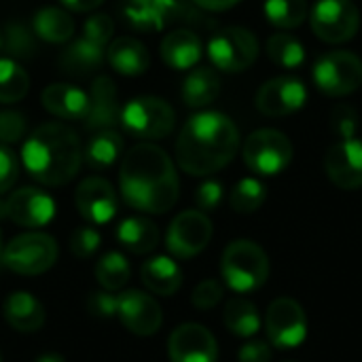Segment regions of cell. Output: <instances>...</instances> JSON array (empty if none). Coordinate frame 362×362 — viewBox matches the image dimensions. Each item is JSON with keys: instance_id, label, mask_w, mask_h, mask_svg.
<instances>
[{"instance_id": "1", "label": "cell", "mask_w": 362, "mask_h": 362, "mask_svg": "<svg viewBox=\"0 0 362 362\" xmlns=\"http://www.w3.org/2000/svg\"><path fill=\"white\" fill-rule=\"evenodd\" d=\"M119 187L127 206L163 214L178 202L180 182L170 155L155 144H136L121 161Z\"/></svg>"}, {"instance_id": "2", "label": "cell", "mask_w": 362, "mask_h": 362, "mask_svg": "<svg viewBox=\"0 0 362 362\" xmlns=\"http://www.w3.org/2000/svg\"><path fill=\"white\" fill-rule=\"evenodd\" d=\"M240 148L238 125L223 112L193 115L176 140V161L191 176H210L233 161Z\"/></svg>"}, {"instance_id": "3", "label": "cell", "mask_w": 362, "mask_h": 362, "mask_svg": "<svg viewBox=\"0 0 362 362\" xmlns=\"http://www.w3.org/2000/svg\"><path fill=\"white\" fill-rule=\"evenodd\" d=\"M21 161L28 174L47 187L70 182L83 163V146L74 129L64 123L38 125L23 144Z\"/></svg>"}, {"instance_id": "4", "label": "cell", "mask_w": 362, "mask_h": 362, "mask_svg": "<svg viewBox=\"0 0 362 362\" xmlns=\"http://www.w3.org/2000/svg\"><path fill=\"white\" fill-rule=\"evenodd\" d=\"M221 274L231 291L252 293L269 278L267 252L250 240H235L223 252Z\"/></svg>"}, {"instance_id": "5", "label": "cell", "mask_w": 362, "mask_h": 362, "mask_svg": "<svg viewBox=\"0 0 362 362\" xmlns=\"http://www.w3.org/2000/svg\"><path fill=\"white\" fill-rule=\"evenodd\" d=\"M125 23L138 32H161L176 23H197L199 13L189 0H123Z\"/></svg>"}, {"instance_id": "6", "label": "cell", "mask_w": 362, "mask_h": 362, "mask_svg": "<svg viewBox=\"0 0 362 362\" xmlns=\"http://www.w3.org/2000/svg\"><path fill=\"white\" fill-rule=\"evenodd\" d=\"M57 261V242L40 231L13 238L2 252V265L21 276H38L49 272Z\"/></svg>"}, {"instance_id": "7", "label": "cell", "mask_w": 362, "mask_h": 362, "mask_svg": "<svg viewBox=\"0 0 362 362\" xmlns=\"http://www.w3.org/2000/svg\"><path fill=\"white\" fill-rule=\"evenodd\" d=\"M121 125L127 134L142 140H161L176 125L174 108L155 95H142L127 102L121 110Z\"/></svg>"}, {"instance_id": "8", "label": "cell", "mask_w": 362, "mask_h": 362, "mask_svg": "<svg viewBox=\"0 0 362 362\" xmlns=\"http://www.w3.org/2000/svg\"><path fill=\"white\" fill-rule=\"evenodd\" d=\"M244 163L259 176H276L293 161V144L286 134L263 127L252 132L244 142Z\"/></svg>"}, {"instance_id": "9", "label": "cell", "mask_w": 362, "mask_h": 362, "mask_svg": "<svg viewBox=\"0 0 362 362\" xmlns=\"http://www.w3.org/2000/svg\"><path fill=\"white\" fill-rule=\"evenodd\" d=\"M312 76L322 93L331 98L350 95L362 85V59L350 51H329L316 59Z\"/></svg>"}, {"instance_id": "10", "label": "cell", "mask_w": 362, "mask_h": 362, "mask_svg": "<svg viewBox=\"0 0 362 362\" xmlns=\"http://www.w3.org/2000/svg\"><path fill=\"white\" fill-rule=\"evenodd\" d=\"M208 57L223 72H244L259 57V38L246 28H225L210 38Z\"/></svg>"}, {"instance_id": "11", "label": "cell", "mask_w": 362, "mask_h": 362, "mask_svg": "<svg viewBox=\"0 0 362 362\" xmlns=\"http://www.w3.org/2000/svg\"><path fill=\"white\" fill-rule=\"evenodd\" d=\"M310 19L314 34L333 45L354 38L361 25V13L352 0H318Z\"/></svg>"}, {"instance_id": "12", "label": "cell", "mask_w": 362, "mask_h": 362, "mask_svg": "<svg viewBox=\"0 0 362 362\" xmlns=\"http://www.w3.org/2000/svg\"><path fill=\"white\" fill-rule=\"evenodd\" d=\"M265 331H267V339L274 348L293 350V348L301 346L308 335V318H305L303 308L291 297L276 299L267 308Z\"/></svg>"}, {"instance_id": "13", "label": "cell", "mask_w": 362, "mask_h": 362, "mask_svg": "<svg viewBox=\"0 0 362 362\" xmlns=\"http://www.w3.org/2000/svg\"><path fill=\"white\" fill-rule=\"evenodd\" d=\"M212 240V223L202 210L180 212L165 235V246L176 259H193Z\"/></svg>"}, {"instance_id": "14", "label": "cell", "mask_w": 362, "mask_h": 362, "mask_svg": "<svg viewBox=\"0 0 362 362\" xmlns=\"http://www.w3.org/2000/svg\"><path fill=\"white\" fill-rule=\"evenodd\" d=\"M308 100V89L303 81L295 76H276L261 85L255 104L265 117H288L303 108Z\"/></svg>"}, {"instance_id": "15", "label": "cell", "mask_w": 362, "mask_h": 362, "mask_svg": "<svg viewBox=\"0 0 362 362\" xmlns=\"http://www.w3.org/2000/svg\"><path fill=\"white\" fill-rule=\"evenodd\" d=\"M168 354L172 362H216L218 346L206 327L187 322L170 335Z\"/></svg>"}, {"instance_id": "16", "label": "cell", "mask_w": 362, "mask_h": 362, "mask_svg": "<svg viewBox=\"0 0 362 362\" xmlns=\"http://www.w3.org/2000/svg\"><path fill=\"white\" fill-rule=\"evenodd\" d=\"M117 316L129 333L140 337L155 335L163 322L159 303L142 291H127L119 295Z\"/></svg>"}, {"instance_id": "17", "label": "cell", "mask_w": 362, "mask_h": 362, "mask_svg": "<svg viewBox=\"0 0 362 362\" xmlns=\"http://www.w3.org/2000/svg\"><path fill=\"white\" fill-rule=\"evenodd\" d=\"M55 216V202L40 189L23 187L17 189L6 199V218H11L19 227L38 229L51 223Z\"/></svg>"}, {"instance_id": "18", "label": "cell", "mask_w": 362, "mask_h": 362, "mask_svg": "<svg viewBox=\"0 0 362 362\" xmlns=\"http://www.w3.org/2000/svg\"><path fill=\"white\" fill-rule=\"evenodd\" d=\"M76 208L81 216L93 225H104L117 214V193L115 187L100 176L85 178L74 193Z\"/></svg>"}, {"instance_id": "19", "label": "cell", "mask_w": 362, "mask_h": 362, "mask_svg": "<svg viewBox=\"0 0 362 362\" xmlns=\"http://www.w3.org/2000/svg\"><path fill=\"white\" fill-rule=\"evenodd\" d=\"M325 170L331 182L339 189L362 187V140H341L327 151Z\"/></svg>"}, {"instance_id": "20", "label": "cell", "mask_w": 362, "mask_h": 362, "mask_svg": "<svg viewBox=\"0 0 362 362\" xmlns=\"http://www.w3.org/2000/svg\"><path fill=\"white\" fill-rule=\"evenodd\" d=\"M121 104L115 81L110 76H98L89 91V110L85 125L89 129H112L121 123Z\"/></svg>"}, {"instance_id": "21", "label": "cell", "mask_w": 362, "mask_h": 362, "mask_svg": "<svg viewBox=\"0 0 362 362\" xmlns=\"http://www.w3.org/2000/svg\"><path fill=\"white\" fill-rule=\"evenodd\" d=\"M40 100L51 115L66 121H85L89 110V95L68 83H55L45 87Z\"/></svg>"}, {"instance_id": "22", "label": "cell", "mask_w": 362, "mask_h": 362, "mask_svg": "<svg viewBox=\"0 0 362 362\" xmlns=\"http://www.w3.org/2000/svg\"><path fill=\"white\" fill-rule=\"evenodd\" d=\"M202 40L193 30L178 28L161 40V59L174 70L193 68L202 59Z\"/></svg>"}, {"instance_id": "23", "label": "cell", "mask_w": 362, "mask_h": 362, "mask_svg": "<svg viewBox=\"0 0 362 362\" xmlns=\"http://www.w3.org/2000/svg\"><path fill=\"white\" fill-rule=\"evenodd\" d=\"M106 51L102 45H95L87 38L72 40L57 57L59 70L70 76H89L98 72V68L104 64Z\"/></svg>"}, {"instance_id": "24", "label": "cell", "mask_w": 362, "mask_h": 362, "mask_svg": "<svg viewBox=\"0 0 362 362\" xmlns=\"http://www.w3.org/2000/svg\"><path fill=\"white\" fill-rule=\"evenodd\" d=\"M2 312L6 322L19 333H36L45 325V308L36 297L23 291L11 293L2 303Z\"/></svg>"}, {"instance_id": "25", "label": "cell", "mask_w": 362, "mask_h": 362, "mask_svg": "<svg viewBox=\"0 0 362 362\" xmlns=\"http://www.w3.org/2000/svg\"><path fill=\"white\" fill-rule=\"evenodd\" d=\"M108 64L125 76H138L148 70L151 55L148 49L134 36H121L112 40L106 49Z\"/></svg>"}, {"instance_id": "26", "label": "cell", "mask_w": 362, "mask_h": 362, "mask_svg": "<svg viewBox=\"0 0 362 362\" xmlns=\"http://www.w3.org/2000/svg\"><path fill=\"white\" fill-rule=\"evenodd\" d=\"M140 278H142V284L159 297H170L178 293L182 284V272L176 265V261L170 257L148 259L140 269Z\"/></svg>"}, {"instance_id": "27", "label": "cell", "mask_w": 362, "mask_h": 362, "mask_svg": "<svg viewBox=\"0 0 362 362\" xmlns=\"http://www.w3.org/2000/svg\"><path fill=\"white\" fill-rule=\"evenodd\" d=\"M221 93V78L214 68H193L182 83V102L189 108H204L212 104Z\"/></svg>"}, {"instance_id": "28", "label": "cell", "mask_w": 362, "mask_h": 362, "mask_svg": "<svg viewBox=\"0 0 362 362\" xmlns=\"http://www.w3.org/2000/svg\"><path fill=\"white\" fill-rule=\"evenodd\" d=\"M117 240L125 250H129L134 255H146L157 248L159 229L148 218L129 216L117 227Z\"/></svg>"}, {"instance_id": "29", "label": "cell", "mask_w": 362, "mask_h": 362, "mask_svg": "<svg viewBox=\"0 0 362 362\" xmlns=\"http://www.w3.org/2000/svg\"><path fill=\"white\" fill-rule=\"evenodd\" d=\"M123 153V138L115 129H100L85 144L83 159L91 170H108Z\"/></svg>"}, {"instance_id": "30", "label": "cell", "mask_w": 362, "mask_h": 362, "mask_svg": "<svg viewBox=\"0 0 362 362\" xmlns=\"http://www.w3.org/2000/svg\"><path fill=\"white\" fill-rule=\"evenodd\" d=\"M32 28H34L36 36L47 42H66L74 34L72 17L57 6L40 8L32 19Z\"/></svg>"}, {"instance_id": "31", "label": "cell", "mask_w": 362, "mask_h": 362, "mask_svg": "<svg viewBox=\"0 0 362 362\" xmlns=\"http://www.w3.org/2000/svg\"><path fill=\"white\" fill-rule=\"evenodd\" d=\"M225 327L238 337H252L261 329L259 310L248 299L235 297L225 305Z\"/></svg>"}, {"instance_id": "32", "label": "cell", "mask_w": 362, "mask_h": 362, "mask_svg": "<svg viewBox=\"0 0 362 362\" xmlns=\"http://www.w3.org/2000/svg\"><path fill=\"white\" fill-rule=\"evenodd\" d=\"M4 36V49L11 57L17 59H30L38 53V36L34 28L25 25L23 21H8L2 30Z\"/></svg>"}, {"instance_id": "33", "label": "cell", "mask_w": 362, "mask_h": 362, "mask_svg": "<svg viewBox=\"0 0 362 362\" xmlns=\"http://www.w3.org/2000/svg\"><path fill=\"white\" fill-rule=\"evenodd\" d=\"M267 55L276 66L286 68V70H295L305 62V49H303L301 40H297L295 36L284 34V32L269 36Z\"/></svg>"}, {"instance_id": "34", "label": "cell", "mask_w": 362, "mask_h": 362, "mask_svg": "<svg viewBox=\"0 0 362 362\" xmlns=\"http://www.w3.org/2000/svg\"><path fill=\"white\" fill-rule=\"evenodd\" d=\"M129 276H132L129 263L121 252H106L95 265V280L108 293L123 288L129 282Z\"/></svg>"}, {"instance_id": "35", "label": "cell", "mask_w": 362, "mask_h": 362, "mask_svg": "<svg viewBox=\"0 0 362 362\" xmlns=\"http://www.w3.org/2000/svg\"><path fill=\"white\" fill-rule=\"evenodd\" d=\"M30 78L25 70L11 57H0V102L13 104L25 98Z\"/></svg>"}, {"instance_id": "36", "label": "cell", "mask_w": 362, "mask_h": 362, "mask_svg": "<svg viewBox=\"0 0 362 362\" xmlns=\"http://www.w3.org/2000/svg\"><path fill=\"white\" fill-rule=\"evenodd\" d=\"M265 17L280 30H293L308 17L305 0H265Z\"/></svg>"}, {"instance_id": "37", "label": "cell", "mask_w": 362, "mask_h": 362, "mask_svg": "<svg viewBox=\"0 0 362 362\" xmlns=\"http://www.w3.org/2000/svg\"><path fill=\"white\" fill-rule=\"evenodd\" d=\"M265 197H267V189L261 180L242 178L233 187L229 204L238 214H250V212H257L265 204Z\"/></svg>"}, {"instance_id": "38", "label": "cell", "mask_w": 362, "mask_h": 362, "mask_svg": "<svg viewBox=\"0 0 362 362\" xmlns=\"http://www.w3.org/2000/svg\"><path fill=\"white\" fill-rule=\"evenodd\" d=\"M331 129L339 140H352L358 132V112L350 104H337L331 110Z\"/></svg>"}, {"instance_id": "39", "label": "cell", "mask_w": 362, "mask_h": 362, "mask_svg": "<svg viewBox=\"0 0 362 362\" xmlns=\"http://www.w3.org/2000/svg\"><path fill=\"white\" fill-rule=\"evenodd\" d=\"M112 32H115V21L110 19V15H104V13L91 15L83 23V38H87L95 45H102V47H106L110 42Z\"/></svg>"}, {"instance_id": "40", "label": "cell", "mask_w": 362, "mask_h": 362, "mask_svg": "<svg viewBox=\"0 0 362 362\" xmlns=\"http://www.w3.org/2000/svg\"><path fill=\"white\" fill-rule=\"evenodd\" d=\"M28 121L21 112L15 110H0V144L19 142L25 136Z\"/></svg>"}, {"instance_id": "41", "label": "cell", "mask_w": 362, "mask_h": 362, "mask_svg": "<svg viewBox=\"0 0 362 362\" xmlns=\"http://www.w3.org/2000/svg\"><path fill=\"white\" fill-rule=\"evenodd\" d=\"M100 233L93 227H78L70 235V252L76 259H87L100 248Z\"/></svg>"}, {"instance_id": "42", "label": "cell", "mask_w": 362, "mask_h": 362, "mask_svg": "<svg viewBox=\"0 0 362 362\" xmlns=\"http://www.w3.org/2000/svg\"><path fill=\"white\" fill-rule=\"evenodd\" d=\"M221 299H223V286L216 280L199 282L191 297V301L197 310H212L221 303Z\"/></svg>"}, {"instance_id": "43", "label": "cell", "mask_w": 362, "mask_h": 362, "mask_svg": "<svg viewBox=\"0 0 362 362\" xmlns=\"http://www.w3.org/2000/svg\"><path fill=\"white\" fill-rule=\"evenodd\" d=\"M117 303H119V297L108 293V291H98V293H91L87 297V312L95 318H115L117 316Z\"/></svg>"}, {"instance_id": "44", "label": "cell", "mask_w": 362, "mask_h": 362, "mask_svg": "<svg viewBox=\"0 0 362 362\" xmlns=\"http://www.w3.org/2000/svg\"><path fill=\"white\" fill-rule=\"evenodd\" d=\"M223 202V185L216 180H206L195 191V204L202 212H212Z\"/></svg>"}, {"instance_id": "45", "label": "cell", "mask_w": 362, "mask_h": 362, "mask_svg": "<svg viewBox=\"0 0 362 362\" xmlns=\"http://www.w3.org/2000/svg\"><path fill=\"white\" fill-rule=\"evenodd\" d=\"M17 176H19V161L15 153L8 146L0 144V195L15 185Z\"/></svg>"}, {"instance_id": "46", "label": "cell", "mask_w": 362, "mask_h": 362, "mask_svg": "<svg viewBox=\"0 0 362 362\" xmlns=\"http://www.w3.org/2000/svg\"><path fill=\"white\" fill-rule=\"evenodd\" d=\"M238 358L240 362H272V348L265 341H250L240 350Z\"/></svg>"}, {"instance_id": "47", "label": "cell", "mask_w": 362, "mask_h": 362, "mask_svg": "<svg viewBox=\"0 0 362 362\" xmlns=\"http://www.w3.org/2000/svg\"><path fill=\"white\" fill-rule=\"evenodd\" d=\"M199 8H206V11H227L231 6H235L238 2L242 0H193Z\"/></svg>"}, {"instance_id": "48", "label": "cell", "mask_w": 362, "mask_h": 362, "mask_svg": "<svg viewBox=\"0 0 362 362\" xmlns=\"http://www.w3.org/2000/svg\"><path fill=\"white\" fill-rule=\"evenodd\" d=\"M64 6H68L70 11H76V13H83V11H93L98 8L104 0H59Z\"/></svg>"}, {"instance_id": "49", "label": "cell", "mask_w": 362, "mask_h": 362, "mask_svg": "<svg viewBox=\"0 0 362 362\" xmlns=\"http://www.w3.org/2000/svg\"><path fill=\"white\" fill-rule=\"evenodd\" d=\"M36 362H66L59 354H53V352H49V354H42L40 358H36Z\"/></svg>"}, {"instance_id": "50", "label": "cell", "mask_w": 362, "mask_h": 362, "mask_svg": "<svg viewBox=\"0 0 362 362\" xmlns=\"http://www.w3.org/2000/svg\"><path fill=\"white\" fill-rule=\"evenodd\" d=\"M0 218H6V202H0Z\"/></svg>"}, {"instance_id": "51", "label": "cell", "mask_w": 362, "mask_h": 362, "mask_svg": "<svg viewBox=\"0 0 362 362\" xmlns=\"http://www.w3.org/2000/svg\"><path fill=\"white\" fill-rule=\"evenodd\" d=\"M2 252H4V244H2V233H0V267H2Z\"/></svg>"}, {"instance_id": "52", "label": "cell", "mask_w": 362, "mask_h": 362, "mask_svg": "<svg viewBox=\"0 0 362 362\" xmlns=\"http://www.w3.org/2000/svg\"><path fill=\"white\" fill-rule=\"evenodd\" d=\"M4 47V36H2V30H0V49Z\"/></svg>"}, {"instance_id": "53", "label": "cell", "mask_w": 362, "mask_h": 362, "mask_svg": "<svg viewBox=\"0 0 362 362\" xmlns=\"http://www.w3.org/2000/svg\"><path fill=\"white\" fill-rule=\"evenodd\" d=\"M0 362H2V358H0Z\"/></svg>"}]
</instances>
